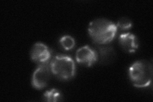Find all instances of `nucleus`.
Listing matches in <instances>:
<instances>
[{"instance_id":"nucleus-1","label":"nucleus","mask_w":153,"mask_h":102,"mask_svg":"<svg viewBox=\"0 0 153 102\" xmlns=\"http://www.w3.org/2000/svg\"><path fill=\"white\" fill-rule=\"evenodd\" d=\"M116 25L105 19H95L89 24L88 32L90 37L95 42L104 45L112 42L117 33Z\"/></svg>"},{"instance_id":"nucleus-2","label":"nucleus","mask_w":153,"mask_h":102,"mask_svg":"<svg viewBox=\"0 0 153 102\" xmlns=\"http://www.w3.org/2000/svg\"><path fill=\"white\" fill-rule=\"evenodd\" d=\"M129 75L133 84L137 87L149 86L152 78V65L147 61H138L129 70Z\"/></svg>"},{"instance_id":"nucleus-3","label":"nucleus","mask_w":153,"mask_h":102,"mask_svg":"<svg viewBox=\"0 0 153 102\" xmlns=\"http://www.w3.org/2000/svg\"><path fill=\"white\" fill-rule=\"evenodd\" d=\"M50 68L51 71L61 80H69L75 75V63L69 56L64 55L55 56L51 62Z\"/></svg>"},{"instance_id":"nucleus-4","label":"nucleus","mask_w":153,"mask_h":102,"mask_svg":"<svg viewBox=\"0 0 153 102\" xmlns=\"http://www.w3.org/2000/svg\"><path fill=\"white\" fill-rule=\"evenodd\" d=\"M51 68L47 64L40 65L33 73L32 86L37 89H42L47 85L51 77Z\"/></svg>"},{"instance_id":"nucleus-5","label":"nucleus","mask_w":153,"mask_h":102,"mask_svg":"<svg viewBox=\"0 0 153 102\" xmlns=\"http://www.w3.org/2000/svg\"><path fill=\"white\" fill-rule=\"evenodd\" d=\"M51 54L49 48L42 43H36L33 45L31 51V60L40 65L48 64L51 60Z\"/></svg>"},{"instance_id":"nucleus-6","label":"nucleus","mask_w":153,"mask_h":102,"mask_svg":"<svg viewBox=\"0 0 153 102\" xmlns=\"http://www.w3.org/2000/svg\"><path fill=\"white\" fill-rule=\"evenodd\" d=\"M98 53L89 46L80 48L76 53V60L81 65L90 66L98 61Z\"/></svg>"},{"instance_id":"nucleus-7","label":"nucleus","mask_w":153,"mask_h":102,"mask_svg":"<svg viewBox=\"0 0 153 102\" xmlns=\"http://www.w3.org/2000/svg\"><path fill=\"white\" fill-rule=\"evenodd\" d=\"M122 48L128 52H134L138 47V42L136 36L130 33L121 34L119 38Z\"/></svg>"},{"instance_id":"nucleus-8","label":"nucleus","mask_w":153,"mask_h":102,"mask_svg":"<svg viewBox=\"0 0 153 102\" xmlns=\"http://www.w3.org/2000/svg\"><path fill=\"white\" fill-rule=\"evenodd\" d=\"M100 57L101 61L105 63H108L112 61L115 57V52L112 47H103L100 48Z\"/></svg>"},{"instance_id":"nucleus-9","label":"nucleus","mask_w":153,"mask_h":102,"mask_svg":"<svg viewBox=\"0 0 153 102\" xmlns=\"http://www.w3.org/2000/svg\"><path fill=\"white\" fill-rule=\"evenodd\" d=\"M44 98L47 101L55 102L62 100V95L56 89H52L46 91L44 94Z\"/></svg>"},{"instance_id":"nucleus-10","label":"nucleus","mask_w":153,"mask_h":102,"mask_svg":"<svg viewBox=\"0 0 153 102\" xmlns=\"http://www.w3.org/2000/svg\"><path fill=\"white\" fill-rule=\"evenodd\" d=\"M60 43L64 49L68 51L74 47L75 43L72 37L69 35H65L60 39Z\"/></svg>"},{"instance_id":"nucleus-11","label":"nucleus","mask_w":153,"mask_h":102,"mask_svg":"<svg viewBox=\"0 0 153 102\" xmlns=\"http://www.w3.org/2000/svg\"><path fill=\"white\" fill-rule=\"evenodd\" d=\"M131 26V21L127 17H123L119 19L116 25L117 30L121 31H126L130 30Z\"/></svg>"}]
</instances>
